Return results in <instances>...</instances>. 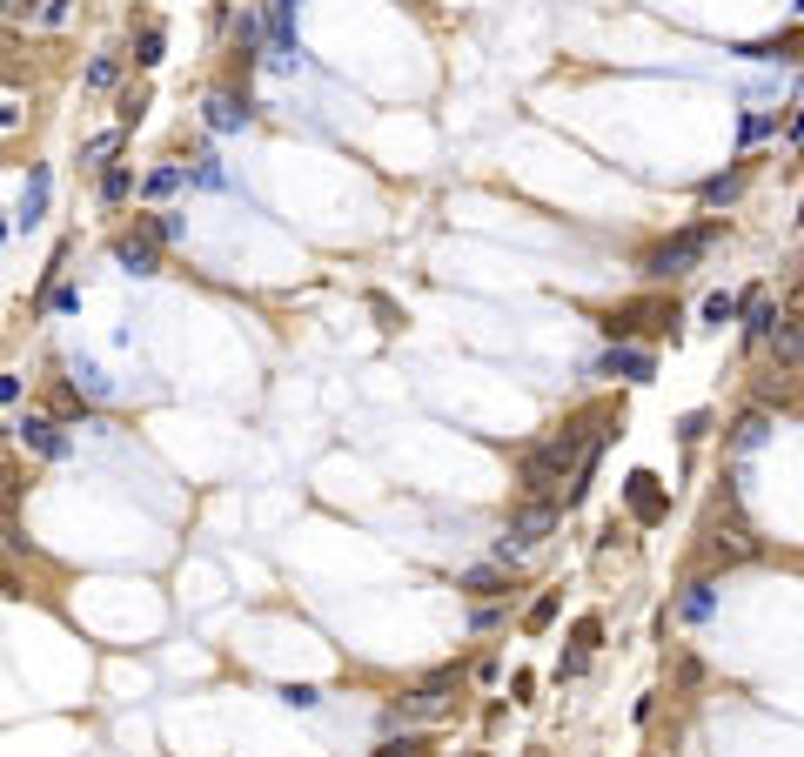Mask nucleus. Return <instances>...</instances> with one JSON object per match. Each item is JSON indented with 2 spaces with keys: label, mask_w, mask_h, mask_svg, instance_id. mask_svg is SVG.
<instances>
[{
  "label": "nucleus",
  "mask_w": 804,
  "mask_h": 757,
  "mask_svg": "<svg viewBox=\"0 0 804 757\" xmlns=\"http://www.w3.org/2000/svg\"><path fill=\"white\" fill-rule=\"evenodd\" d=\"M456 684H463V670H436V677H429L423 691H416V697H402L396 711L382 717V731H396V724H429V717H443V711H449V691H456Z\"/></svg>",
  "instance_id": "nucleus-3"
},
{
  "label": "nucleus",
  "mask_w": 804,
  "mask_h": 757,
  "mask_svg": "<svg viewBox=\"0 0 804 757\" xmlns=\"http://www.w3.org/2000/svg\"><path fill=\"white\" fill-rule=\"evenodd\" d=\"M624 503H630V516H637V523H664V510H670L664 483H657L650 469H637V476L624 483Z\"/></svg>",
  "instance_id": "nucleus-11"
},
{
  "label": "nucleus",
  "mask_w": 804,
  "mask_h": 757,
  "mask_svg": "<svg viewBox=\"0 0 804 757\" xmlns=\"http://www.w3.org/2000/svg\"><path fill=\"white\" fill-rule=\"evenodd\" d=\"M784 315H791V322H804V275L784 289Z\"/></svg>",
  "instance_id": "nucleus-35"
},
{
  "label": "nucleus",
  "mask_w": 804,
  "mask_h": 757,
  "mask_svg": "<svg viewBox=\"0 0 804 757\" xmlns=\"http://www.w3.org/2000/svg\"><path fill=\"white\" fill-rule=\"evenodd\" d=\"M141 108H148V94H141V88H121V94H114V114H121V128H134V121H141Z\"/></svg>",
  "instance_id": "nucleus-30"
},
{
  "label": "nucleus",
  "mask_w": 804,
  "mask_h": 757,
  "mask_svg": "<svg viewBox=\"0 0 804 757\" xmlns=\"http://www.w3.org/2000/svg\"><path fill=\"white\" fill-rule=\"evenodd\" d=\"M128 195H134V168H114L108 161V168H101V201L114 208V201H128Z\"/></svg>",
  "instance_id": "nucleus-23"
},
{
  "label": "nucleus",
  "mask_w": 804,
  "mask_h": 757,
  "mask_svg": "<svg viewBox=\"0 0 804 757\" xmlns=\"http://www.w3.org/2000/svg\"><path fill=\"white\" fill-rule=\"evenodd\" d=\"M764 349H771V369H804V322H791V315H784L778 335H771Z\"/></svg>",
  "instance_id": "nucleus-12"
},
{
  "label": "nucleus",
  "mask_w": 804,
  "mask_h": 757,
  "mask_svg": "<svg viewBox=\"0 0 804 757\" xmlns=\"http://www.w3.org/2000/svg\"><path fill=\"white\" fill-rule=\"evenodd\" d=\"M590 449H597V443H590ZM590 449H583V423L557 429V436H543V443H536L530 456L516 463V490H523V496H550L557 483H570V476H577V463L590 456Z\"/></svg>",
  "instance_id": "nucleus-1"
},
{
  "label": "nucleus",
  "mask_w": 804,
  "mask_h": 757,
  "mask_svg": "<svg viewBox=\"0 0 804 757\" xmlns=\"http://www.w3.org/2000/svg\"><path fill=\"white\" fill-rule=\"evenodd\" d=\"M791 376H798V369H764V382H758V402H764V409L798 396V382H791Z\"/></svg>",
  "instance_id": "nucleus-20"
},
{
  "label": "nucleus",
  "mask_w": 804,
  "mask_h": 757,
  "mask_svg": "<svg viewBox=\"0 0 804 757\" xmlns=\"http://www.w3.org/2000/svg\"><path fill=\"white\" fill-rule=\"evenodd\" d=\"M201 121L215 134H235V128H248V101H235V94H208L201 101Z\"/></svg>",
  "instance_id": "nucleus-13"
},
{
  "label": "nucleus",
  "mask_w": 804,
  "mask_h": 757,
  "mask_svg": "<svg viewBox=\"0 0 804 757\" xmlns=\"http://www.w3.org/2000/svg\"><path fill=\"white\" fill-rule=\"evenodd\" d=\"M744 181H751V161L731 168V175H717V181H704V208H731V201L744 195Z\"/></svg>",
  "instance_id": "nucleus-16"
},
{
  "label": "nucleus",
  "mask_w": 804,
  "mask_h": 757,
  "mask_svg": "<svg viewBox=\"0 0 804 757\" xmlns=\"http://www.w3.org/2000/svg\"><path fill=\"white\" fill-rule=\"evenodd\" d=\"M41 208H47V175L34 168V181H27V201H21V228L41 222Z\"/></svg>",
  "instance_id": "nucleus-26"
},
{
  "label": "nucleus",
  "mask_w": 804,
  "mask_h": 757,
  "mask_svg": "<svg viewBox=\"0 0 804 757\" xmlns=\"http://www.w3.org/2000/svg\"><path fill=\"white\" fill-rule=\"evenodd\" d=\"M603 644V617H577L570 624V650H597Z\"/></svg>",
  "instance_id": "nucleus-29"
},
{
  "label": "nucleus",
  "mask_w": 804,
  "mask_h": 757,
  "mask_svg": "<svg viewBox=\"0 0 804 757\" xmlns=\"http://www.w3.org/2000/svg\"><path fill=\"white\" fill-rule=\"evenodd\" d=\"M583 670H590V650H570V657L557 664V677H583Z\"/></svg>",
  "instance_id": "nucleus-37"
},
{
  "label": "nucleus",
  "mask_w": 804,
  "mask_h": 757,
  "mask_svg": "<svg viewBox=\"0 0 804 757\" xmlns=\"http://www.w3.org/2000/svg\"><path fill=\"white\" fill-rule=\"evenodd\" d=\"M235 47H242V61H255V47H262V21H255V14L235 21Z\"/></svg>",
  "instance_id": "nucleus-31"
},
{
  "label": "nucleus",
  "mask_w": 804,
  "mask_h": 757,
  "mask_svg": "<svg viewBox=\"0 0 804 757\" xmlns=\"http://www.w3.org/2000/svg\"><path fill=\"white\" fill-rule=\"evenodd\" d=\"M74 14H81V0H34V14H27V21L41 27V34H61Z\"/></svg>",
  "instance_id": "nucleus-17"
},
{
  "label": "nucleus",
  "mask_w": 804,
  "mask_h": 757,
  "mask_svg": "<svg viewBox=\"0 0 804 757\" xmlns=\"http://www.w3.org/2000/svg\"><path fill=\"white\" fill-rule=\"evenodd\" d=\"M798 14H804V0H798Z\"/></svg>",
  "instance_id": "nucleus-41"
},
{
  "label": "nucleus",
  "mask_w": 804,
  "mask_h": 757,
  "mask_svg": "<svg viewBox=\"0 0 804 757\" xmlns=\"http://www.w3.org/2000/svg\"><path fill=\"white\" fill-rule=\"evenodd\" d=\"M161 47H168V34H161V27H141V41H134V67H155Z\"/></svg>",
  "instance_id": "nucleus-28"
},
{
  "label": "nucleus",
  "mask_w": 804,
  "mask_h": 757,
  "mask_svg": "<svg viewBox=\"0 0 804 757\" xmlns=\"http://www.w3.org/2000/svg\"><path fill=\"white\" fill-rule=\"evenodd\" d=\"M456 590H469V597H510V577H503V570H490V563H483V570H463V577H456Z\"/></svg>",
  "instance_id": "nucleus-15"
},
{
  "label": "nucleus",
  "mask_w": 804,
  "mask_h": 757,
  "mask_svg": "<svg viewBox=\"0 0 804 757\" xmlns=\"http://www.w3.org/2000/svg\"><path fill=\"white\" fill-rule=\"evenodd\" d=\"M798 47H804V34H784V41H758V47H744V54H758V61H798Z\"/></svg>",
  "instance_id": "nucleus-25"
},
{
  "label": "nucleus",
  "mask_w": 804,
  "mask_h": 757,
  "mask_svg": "<svg viewBox=\"0 0 804 757\" xmlns=\"http://www.w3.org/2000/svg\"><path fill=\"white\" fill-rule=\"evenodd\" d=\"M597 376H624V382H650L657 376V356L650 349H637V342H610L597 356Z\"/></svg>",
  "instance_id": "nucleus-8"
},
{
  "label": "nucleus",
  "mask_w": 804,
  "mask_h": 757,
  "mask_svg": "<svg viewBox=\"0 0 804 757\" xmlns=\"http://www.w3.org/2000/svg\"><path fill=\"white\" fill-rule=\"evenodd\" d=\"M711 610H717V583H711V577H697L691 590H684V617H691V624H704Z\"/></svg>",
  "instance_id": "nucleus-21"
},
{
  "label": "nucleus",
  "mask_w": 804,
  "mask_h": 757,
  "mask_svg": "<svg viewBox=\"0 0 804 757\" xmlns=\"http://www.w3.org/2000/svg\"><path fill=\"white\" fill-rule=\"evenodd\" d=\"M758 550H764V543L751 536V523H737V516L704 530V563H711V570H737V563H751Z\"/></svg>",
  "instance_id": "nucleus-5"
},
{
  "label": "nucleus",
  "mask_w": 804,
  "mask_h": 757,
  "mask_svg": "<svg viewBox=\"0 0 804 757\" xmlns=\"http://www.w3.org/2000/svg\"><path fill=\"white\" fill-rule=\"evenodd\" d=\"M550 624H557V590H543V597L523 610V630H550Z\"/></svg>",
  "instance_id": "nucleus-27"
},
{
  "label": "nucleus",
  "mask_w": 804,
  "mask_h": 757,
  "mask_svg": "<svg viewBox=\"0 0 804 757\" xmlns=\"http://www.w3.org/2000/svg\"><path fill=\"white\" fill-rule=\"evenodd\" d=\"M717 242H724V215H711V222H697V228H684V235L657 242L644 255V282H677V275H691Z\"/></svg>",
  "instance_id": "nucleus-2"
},
{
  "label": "nucleus",
  "mask_w": 804,
  "mask_h": 757,
  "mask_svg": "<svg viewBox=\"0 0 804 757\" xmlns=\"http://www.w3.org/2000/svg\"><path fill=\"white\" fill-rule=\"evenodd\" d=\"M282 704H295V711H315V684H282Z\"/></svg>",
  "instance_id": "nucleus-32"
},
{
  "label": "nucleus",
  "mask_w": 804,
  "mask_h": 757,
  "mask_svg": "<svg viewBox=\"0 0 804 757\" xmlns=\"http://www.w3.org/2000/svg\"><path fill=\"white\" fill-rule=\"evenodd\" d=\"M557 523H563V503H557V496H523V510L510 516V536L530 550V543H543Z\"/></svg>",
  "instance_id": "nucleus-7"
},
{
  "label": "nucleus",
  "mask_w": 804,
  "mask_h": 757,
  "mask_svg": "<svg viewBox=\"0 0 804 757\" xmlns=\"http://www.w3.org/2000/svg\"><path fill=\"white\" fill-rule=\"evenodd\" d=\"M0 597H21V577H14L7 563H0Z\"/></svg>",
  "instance_id": "nucleus-39"
},
{
  "label": "nucleus",
  "mask_w": 804,
  "mask_h": 757,
  "mask_svg": "<svg viewBox=\"0 0 804 757\" xmlns=\"http://www.w3.org/2000/svg\"><path fill=\"white\" fill-rule=\"evenodd\" d=\"M784 141H791V148H804V108L791 114V121H784Z\"/></svg>",
  "instance_id": "nucleus-38"
},
{
  "label": "nucleus",
  "mask_w": 804,
  "mask_h": 757,
  "mask_svg": "<svg viewBox=\"0 0 804 757\" xmlns=\"http://www.w3.org/2000/svg\"><path fill=\"white\" fill-rule=\"evenodd\" d=\"M21 396V376H0V402H14Z\"/></svg>",
  "instance_id": "nucleus-40"
},
{
  "label": "nucleus",
  "mask_w": 804,
  "mask_h": 757,
  "mask_svg": "<svg viewBox=\"0 0 804 757\" xmlns=\"http://www.w3.org/2000/svg\"><path fill=\"white\" fill-rule=\"evenodd\" d=\"M108 88H121V61L101 54V61H88V94H108Z\"/></svg>",
  "instance_id": "nucleus-24"
},
{
  "label": "nucleus",
  "mask_w": 804,
  "mask_h": 757,
  "mask_svg": "<svg viewBox=\"0 0 804 757\" xmlns=\"http://www.w3.org/2000/svg\"><path fill=\"white\" fill-rule=\"evenodd\" d=\"M744 342H751V349H764V342H771V335H778V322H784V302H771V295L764 289H744Z\"/></svg>",
  "instance_id": "nucleus-9"
},
{
  "label": "nucleus",
  "mask_w": 804,
  "mask_h": 757,
  "mask_svg": "<svg viewBox=\"0 0 804 757\" xmlns=\"http://www.w3.org/2000/svg\"><path fill=\"white\" fill-rule=\"evenodd\" d=\"M114 262L128 268V275H155L161 268V228L155 222H134L121 242H114Z\"/></svg>",
  "instance_id": "nucleus-6"
},
{
  "label": "nucleus",
  "mask_w": 804,
  "mask_h": 757,
  "mask_svg": "<svg viewBox=\"0 0 804 757\" xmlns=\"http://www.w3.org/2000/svg\"><path fill=\"white\" fill-rule=\"evenodd\" d=\"M121 141H128V128H108V134H94L88 148H81V168H108V161L121 155Z\"/></svg>",
  "instance_id": "nucleus-18"
},
{
  "label": "nucleus",
  "mask_w": 804,
  "mask_h": 757,
  "mask_svg": "<svg viewBox=\"0 0 804 757\" xmlns=\"http://www.w3.org/2000/svg\"><path fill=\"white\" fill-rule=\"evenodd\" d=\"M764 436H771V409H764V402H751V409L731 423V449H758Z\"/></svg>",
  "instance_id": "nucleus-14"
},
{
  "label": "nucleus",
  "mask_w": 804,
  "mask_h": 757,
  "mask_svg": "<svg viewBox=\"0 0 804 757\" xmlns=\"http://www.w3.org/2000/svg\"><path fill=\"white\" fill-rule=\"evenodd\" d=\"M181 181H188V175H181V161H161V168H148V181H141V195H148V201H168V195L181 188Z\"/></svg>",
  "instance_id": "nucleus-19"
},
{
  "label": "nucleus",
  "mask_w": 804,
  "mask_h": 757,
  "mask_svg": "<svg viewBox=\"0 0 804 757\" xmlns=\"http://www.w3.org/2000/svg\"><path fill=\"white\" fill-rule=\"evenodd\" d=\"M664 322H677V309H670L664 295H644V302H617V309L603 315V335H610V342H630V335L664 329Z\"/></svg>",
  "instance_id": "nucleus-4"
},
{
  "label": "nucleus",
  "mask_w": 804,
  "mask_h": 757,
  "mask_svg": "<svg viewBox=\"0 0 804 757\" xmlns=\"http://www.w3.org/2000/svg\"><path fill=\"white\" fill-rule=\"evenodd\" d=\"M21 121H27V108H21V101H0V134H14Z\"/></svg>",
  "instance_id": "nucleus-36"
},
{
  "label": "nucleus",
  "mask_w": 804,
  "mask_h": 757,
  "mask_svg": "<svg viewBox=\"0 0 804 757\" xmlns=\"http://www.w3.org/2000/svg\"><path fill=\"white\" fill-rule=\"evenodd\" d=\"M14 436H21V449H34V456H47V463H61V456H67L61 416H21V423H14Z\"/></svg>",
  "instance_id": "nucleus-10"
},
{
  "label": "nucleus",
  "mask_w": 804,
  "mask_h": 757,
  "mask_svg": "<svg viewBox=\"0 0 804 757\" xmlns=\"http://www.w3.org/2000/svg\"><path fill=\"white\" fill-rule=\"evenodd\" d=\"M737 309H744V295H724V289H717V295H704V309H697V315H704V329H724Z\"/></svg>",
  "instance_id": "nucleus-22"
},
{
  "label": "nucleus",
  "mask_w": 804,
  "mask_h": 757,
  "mask_svg": "<svg viewBox=\"0 0 804 757\" xmlns=\"http://www.w3.org/2000/svg\"><path fill=\"white\" fill-rule=\"evenodd\" d=\"M771 128H778V114H744V141H764Z\"/></svg>",
  "instance_id": "nucleus-33"
},
{
  "label": "nucleus",
  "mask_w": 804,
  "mask_h": 757,
  "mask_svg": "<svg viewBox=\"0 0 804 757\" xmlns=\"http://www.w3.org/2000/svg\"><path fill=\"white\" fill-rule=\"evenodd\" d=\"M704 429H711V416H704V409H691V416H684V423H677V436H684V443H697V436H704Z\"/></svg>",
  "instance_id": "nucleus-34"
}]
</instances>
